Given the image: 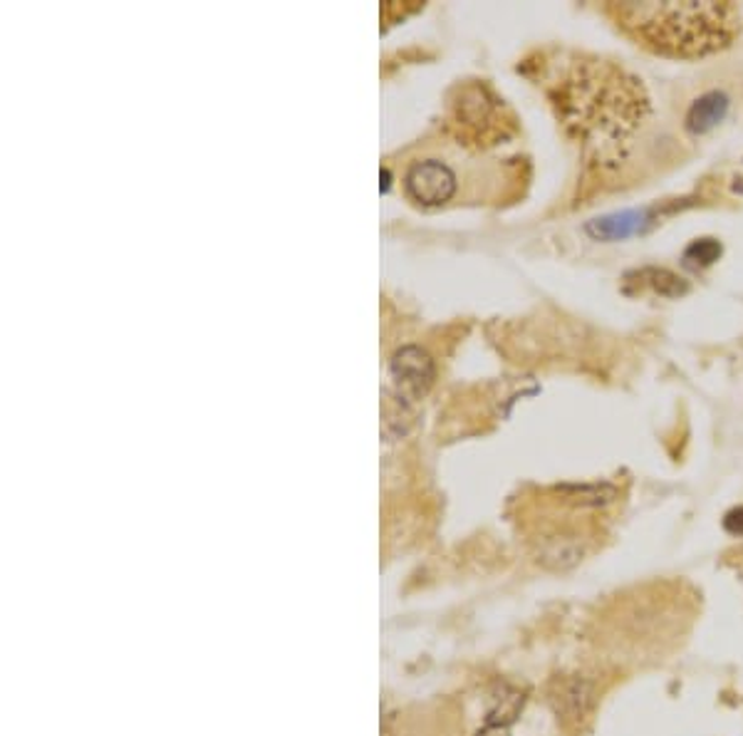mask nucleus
Returning <instances> with one entry per match:
<instances>
[{
    "label": "nucleus",
    "mask_w": 743,
    "mask_h": 736,
    "mask_svg": "<svg viewBox=\"0 0 743 736\" xmlns=\"http://www.w3.org/2000/svg\"><path fill=\"white\" fill-rule=\"evenodd\" d=\"M397 382L412 395H424L434 379V362L427 352L419 348H404L392 362Z\"/></svg>",
    "instance_id": "4"
},
{
    "label": "nucleus",
    "mask_w": 743,
    "mask_h": 736,
    "mask_svg": "<svg viewBox=\"0 0 743 736\" xmlns=\"http://www.w3.org/2000/svg\"><path fill=\"white\" fill-rule=\"evenodd\" d=\"M558 496L575 508H600L620 498V488L600 481V484H565L558 486Z\"/></svg>",
    "instance_id": "6"
},
{
    "label": "nucleus",
    "mask_w": 743,
    "mask_h": 736,
    "mask_svg": "<svg viewBox=\"0 0 743 736\" xmlns=\"http://www.w3.org/2000/svg\"><path fill=\"white\" fill-rule=\"evenodd\" d=\"M607 11L634 40L669 58H704L727 48L739 25L731 3H614Z\"/></svg>",
    "instance_id": "1"
},
{
    "label": "nucleus",
    "mask_w": 743,
    "mask_h": 736,
    "mask_svg": "<svg viewBox=\"0 0 743 736\" xmlns=\"http://www.w3.org/2000/svg\"><path fill=\"white\" fill-rule=\"evenodd\" d=\"M721 256V243L716 239H699L684 251V258L696 263V266H711Z\"/></svg>",
    "instance_id": "11"
},
{
    "label": "nucleus",
    "mask_w": 743,
    "mask_h": 736,
    "mask_svg": "<svg viewBox=\"0 0 743 736\" xmlns=\"http://www.w3.org/2000/svg\"><path fill=\"white\" fill-rule=\"evenodd\" d=\"M552 702H556V712L563 716V722H585L595 707V685L587 679L570 677L563 685H558V695L552 697Z\"/></svg>",
    "instance_id": "3"
},
{
    "label": "nucleus",
    "mask_w": 743,
    "mask_h": 736,
    "mask_svg": "<svg viewBox=\"0 0 743 736\" xmlns=\"http://www.w3.org/2000/svg\"><path fill=\"white\" fill-rule=\"evenodd\" d=\"M538 560L550 570H570L583 560V543L575 535H552L540 548Z\"/></svg>",
    "instance_id": "9"
},
{
    "label": "nucleus",
    "mask_w": 743,
    "mask_h": 736,
    "mask_svg": "<svg viewBox=\"0 0 743 736\" xmlns=\"http://www.w3.org/2000/svg\"><path fill=\"white\" fill-rule=\"evenodd\" d=\"M476 736H511L509 734V726H494V724H486L482 732H478Z\"/></svg>",
    "instance_id": "13"
},
{
    "label": "nucleus",
    "mask_w": 743,
    "mask_h": 736,
    "mask_svg": "<svg viewBox=\"0 0 743 736\" xmlns=\"http://www.w3.org/2000/svg\"><path fill=\"white\" fill-rule=\"evenodd\" d=\"M404 194L422 208H437L454 202L461 191L459 171L441 157H422L404 171Z\"/></svg>",
    "instance_id": "2"
},
{
    "label": "nucleus",
    "mask_w": 743,
    "mask_h": 736,
    "mask_svg": "<svg viewBox=\"0 0 743 736\" xmlns=\"http://www.w3.org/2000/svg\"><path fill=\"white\" fill-rule=\"evenodd\" d=\"M637 278H640L642 286L651 288V290H655V293L665 295V298H679V295H684L686 290H689L686 280L679 278L677 273L667 270V268H642L637 273Z\"/></svg>",
    "instance_id": "10"
},
{
    "label": "nucleus",
    "mask_w": 743,
    "mask_h": 736,
    "mask_svg": "<svg viewBox=\"0 0 743 736\" xmlns=\"http://www.w3.org/2000/svg\"><path fill=\"white\" fill-rule=\"evenodd\" d=\"M727 112H729V97L719 93V89H711V93L702 95L692 107H689L686 130L694 136L709 134L714 126H719L723 122Z\"/></svg>",
    "instance_id": "5"
},
{
    "label": "nucleus",
    "mask_w": 743,
    "mask_h": 736,
    "mask_svg": "<svg viewBox=\"0 0 743 736\" xmlns=\"http://www.w3.org/2000/svg\"><path fill=\"white\" fill-rule=\"evenodd\" d=\"M647 214L645 212H624L614 216L597 218V221L587 224V233L595 236L597 241H622L632 236L634 231L642 229Z\"/></svg>",
    "instance_id": "8"
},
{
    "label": "nucleus",
    "mask_w": 743,
    "mask_h": 736,
    "mask_svg": "<svg viewBox=\"0 0 743 736\" xmlns=\"http://www.w3.org/2000/svg\"><path fill=\"white\" fill-rule=\"evenodd\" d=\"M525 704V697L521 689H515L513 685H496L491 697H488V709H486V724L494 726H509L519 720L521 709Z\"/></svg>",
    "instance_id": "7"
},
{
    "label": "nucleus",
    "mask_w": 743,
    "mask_h": 736,
    "mask_svg": "<svg viewBox=\"0 0 743 736\" xmlns=\"http://www.w3.org/2000/svg\"><path fill=\"white\" fill-rule=\"evenodd\" d=\"M723 529L731 535H743V506L731 508V511L723 516Z\"/></svg>",
    "instance_id": "12"
}]
</instances>
